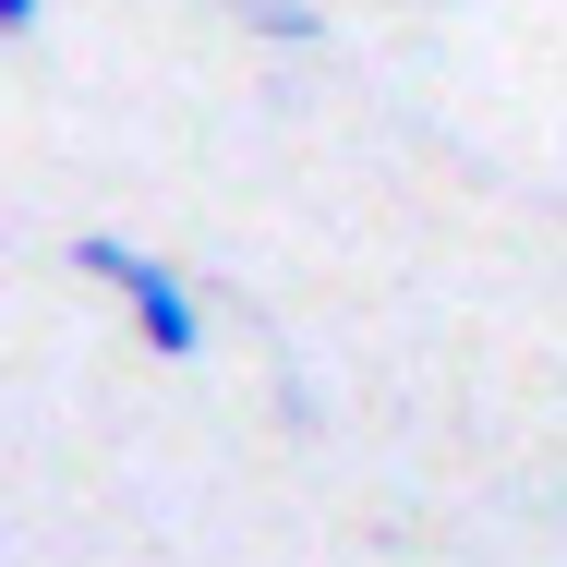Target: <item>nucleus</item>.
Returning <instances> with one entry per match:
<instances>
[{
	"mask_svg": "<svg viewBox=\"0 0 567 567\" xmlns=\"http://www.w3.org/2000/svg\"><path fill=\"white\" fill-rule=\"evenodd\" d=\"M37 12H49V0H0V37H37Z\"/></svg>",
	"mask_w": 567,
	"mask_h": 567,
	"instance_id": "nucleus-2",
	"label": "nucleus"
},
{
	"mask_svg": "<svg viewBox=\"0 0 567 567\" xmlns=\"http://www.w3.org/2000/svg\"><path fill=\"white\" fill-rule=\"evenodd\" d=\"M73 266H85V278H110L121 302H133V327H145V350H169V362H182V350L206 339V315H194V290H182L169 266H145L133 241H97V229H85V241H73Z\"/></svg>",
	"mask_w": 567,
	"mask_h": 567,
	"instance_id": "nucleus-1",
	"label": "nucleus"
}]
</instances>
